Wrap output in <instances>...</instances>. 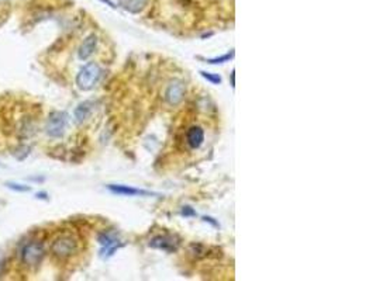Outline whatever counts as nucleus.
Listing matches in <instances>:
<instances>
[{
	"instance_id": "nucleus-1",
	"label": "nucleus",
	"mask_w": 376,
	"mask_h": 281,
	"mask_svg": "<svg viewBox=\"0 0 376 281\" xmlns=\"http://www.w3.org/2000/svg\"><path fill=\"white\" fill-rule=\"evenodd\" d=\"M100 76H102V69L99 65L95 62H89L79 70L76 76V86L83 92L92 90L98 85Z\"/></svg>"
},
{
	"instance_id": "nucleus-2",
	"label": "nucleus",
	"mask_w": 376,
	"mask_h": 281,
	"mask_svg": "<svg viewBox=\"0 0 376 281\" xmlns=\"http://www.w3.org/2000/svg\"><path fill=\"white\" fill-rule=\"evenodd\" d=\"M45 256L44 245L37 241H33L24 245L21 250V262L27 267H37Z\"/></svg>"
},
{
	"instance_id": "nucleus-3",
	"label": "nucleus",
	"mask_w": 376,
	"mask_h": 281,
	"mask_svg": "<svg viewBox=\"0 0 376 281\" xmlns=\"http://www.w3.org/2000/svg\"><path fill=\"white\" fill-rule=\"evenodd\" d=\"M78 250V242L70 235H62L51 245V252L58 259H67Z\"/></svg>"
},
{
	"instance_id": "nucleus-4",
	"label": "nucleus",
	"mask_w": 376,
	"mask_h": 281,
	"mask_svg": "<svg viewBox=\"0 0 376 281\" xmlns=\"http://www.w3.org/2000/svg\"><path fill=\"white\" fill-rule=\"evenodd\" d=\"M68 114L65 111H54L51 113L48 120H47V125L45 131L51 138H61L65 134V129L68 125Z\"/></svg>"
},
{
	"instance_id": "nucleus-5",
	"label": "nucleus",
	"mask_w": 376,
	"mask_h": 281,
	"mask_svg": "<svg viewBox=\"0 0 376 281\" xmlns=\"http://www.w3.org/2000/svg\"><path fill=\"white\" fill-rule=\"evenodd\" d=\"M185 92H186L185 83L182 80H173V82L169 83V86L167 88L165 98L171 106H178L185 97Z\"/></svg>"
},
{
	"instance_id": "nucleus-6",
	"label": "nucleus",
	"mask_w": 376,
	"mask_h": 281,
	"mask_svg": "<svg viewBox=\"0 0 376 281\" xmlns=\"http://www.w3.org/2000/svg\"><path fill=\"white\" fill-rule=\"evenodd\" d=\"M178 245L179 242H176L175 238L171 235H159V236H155L154 239H151V242H149L151 248L167 250V252H175L178 249Z\"/></svg>"
},
{
	"instance_id": "nucleus-7",
	"label": "nucleus",
	"mask_w": 376,
	"mask_h": 281,
	"mask_svg": "<svg viewBox=\"0 0 376 281\" xmlns=\"http://www.w3.org/2000/svg\"><path fill=\"white\" fill-rule=\"evenodd\" d=\"M111 193L120 194V195H127V197H136V195H144V197H148V195H155L151 191H147V190H141V188H134V187H130V186L124 185H109L107 186Z\"/></svg>"
},
{
	"instance_id": "nucleus-8",
	"label": "nucleus",
	"mask_w": 376,
	"mask_h": 281,
	"mask_svg": "<svg viewBox=\"0 0 376 281\" xmlns=\"http://www.w3.org/2000/svg\"><path fill=\"white\" fill-rule=\"evenodd\" d=\"M98 47V37L95 34H92L89 37L83 39V42L80 44L79 51H78V57L80 61H86L92 57V54L95 52V49Z\"/></svg>"
},
{
	"instance_id": "nucleus-9",
	"label": "nucleus",
	"mask_w": 376,
	"mask_h": 281,
	"mask_svg": "<svg viewBox=\"0 0 376 281\" xmlns=\"http://www.w3.org/2000/svg\"><path fill=\"white\" fill-rule=\"evenodd\" d=\"M186 141L192 149H199L205 142V131L198 125L190 126L186 132Z\"/></svg>"
},
{
	"instance_id": "nucleus-10",
	"label": "nucleus",
	"mask_w": 376,
	"mask_h": 281,
	"mask_svg": "<svg viewBox=\"0 0 376 281\" xmlns=\"http://www.w3.org/2000/svg\"><path fill=\"white\" fill-rule=\"evenodd\" d=\"M93 111V101H83L79 106L75 108V118L78 123L86 121Z\"/></svg>"
},
{
	"instance_id": "nucleus-11",
	"label": "nucleus",
	"mask_w": 376,
	"mask_h": 281,
	"mask_svg": "<svg viewBox=\"0 0 376 281\" xmlns=\"http://www.w3.org/2000/svg\"><path fill=\"white\" fill-rule=\"evenodd\" d=\"M145 3L147 0H119L120 6L131 13H138L145 6Z\"/></svg>"
},
{
	"instance_id": "nucleus-12",
	"label": "nucleus",
	"mask_w": 376,
	"mask_h": 281,
	"mask_svg": "<svg viewBox=\"0 0 376 281\" xmlns=\"http://www.w3.org/2000/svg\"><path fill=\"white\" fill-rule=\"evenodd\" d=\"M234 57V52L231 51L230 54H226V55H223V57H220V58H213V59H206V62L207 63H211V65H216V63H224V62H228L230 59Z\"/></svg>"
},
{
	"instance_id": "nucleus-13",
	"label": "nucleus",
	"mask_w": 376,
	"mask_h": 281,
	"mask_svg": "<svg viewBox=\"0 0 376 281\" xmlns=\"http://www.w3.org/2000/svg\"><path fill=\"white\" fill-rule=\"evenodd\" d=\"M200 75L206 79V80L211 82L213 85H220V83H221V78H220L218 75H214V73H208V72H205V70H200Z\"/></svg>"
},
{
	"instance_id": "nucleus-14",
	"label": "nucleus",
	"mask_w": 376,
	"mask_h": 281,
	"mask_svg": "<svg viewBox=\"0 0 376 281\" xmlns=\"http://www.w3.org/2000/svg\"><path fill=\"white\" fill-rule=\"evenodd\" d=\"M6 186H7L9 188H11V190L17 191V193H27V191H30V187H29V186L19 185V183H6Z\"/></svg>"
},
{
	"instance_id": "nucleus-15",
	"label": "nucleus",
	"mask_w": 376,
	"mask_h": 281,
	"mask_svg": "<svg viewBox=\"0 0 376 281\" xmlns=\"http://www.w3.org/2000/svg\"><path fill=\"white\" fill-rule=\"evenodd\" d=\"M182 215L188 217V215H196V213H195L190 207H183V210H182Z\"/></svg>"
},
{
	"instance_id": "nucleus-16",
	"label": "nucleus",
	"mask_w": 376,
	"mask_h": 281,
	"mask_svg": "<svg viewBox=\"0 0 376 281\" xmlns=\"http://www.w3.org/2000/svg\"><path fill=\"white\" fill-rule=\"evenodd\" d=\"M203 219H205V221H208V222H211L214 226H218V223L214 222V221H213V218H210V217H205Z\"/></svg>"
},
{
	"instance_id": "nucleus-17",
	"label": "nucleus",
	"mask_w": 376,
	"mask_h": 281,
	"mask_svg": "<svg viewBox=\"0 0 376 281\" xmlns=\"http://www.w3.org/2000/svg\"><path fill=\"white\" fill-rule=\"evenodd\" d=\"M37 197L41 198V200H44V198H47V193H38L37 194Z\"/></svg>"
},
{
	"instance_id": "nucleus-18",
	"label": "nucleus",
	"mask_w": 376,
	"mask_h": 281,
	"mask_svg": "<svg viewBox=\"0 0 376 281\" xmlns=\"http://www.w3.org/2000/svg\"><path fill=\"white\" fill-rule=\"evenodd\" d=\"M4 1H7V0H0V3H4Z\"/></svg>"
}]
</instances>
